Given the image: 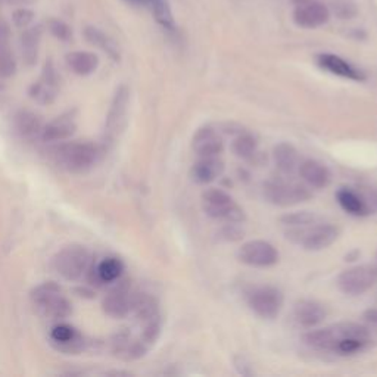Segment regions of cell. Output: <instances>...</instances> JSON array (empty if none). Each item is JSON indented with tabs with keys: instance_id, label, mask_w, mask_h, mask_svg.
Masks as SVG:
<instances>
[{
	"instance_id": "6da1fadb",
	"label": "cell",
	"mask_w": 377,
	"mask_h": 377,
	"mask_svg": "<svg viewBox=\"0 0 377 377\" xmlns=\"http://www.w3.org/2000/svg\"><path fill=\"white\" fill-rule=\"evenodd\" d=\"M311 350L351 356L365 351L372 345V332L356 323H337L324 329L311 330L304 336Z\"/></svg>"
},
{
	"instance_id": "7a4b0ae2",
	"label": "cell",
	"mask_w": 377,
	"mask_h": 377,
	"mask_svg": "<svg viewBox=\"0 0 377 377\" xmlns=\"http://www.w3.org/2000/svg\"><path fill=\"white\" fill-rule=\"evenodd\" d=\"M339 229L330 223H324L323 220L304 226V227H291L286 229V239L291 241L306 251H323L326 247L333 245L339 237Z\"/></svg>"
},
{
	"instance_id": "3957f363",
	"label": "cell",
	"mask_w": 377,
	"mask_h": 377,
	"mask_svg": "<svg viewBox=\"0 0 377 377\" xmlns=\"http://www.w3.org/2000/svg\"><path fill=\"white\" fill-rule=\"evenodd\" d=\"M202 208L205 214L212 220H221L226 223L245 221V212L242 208L221 188H208L205 191L202 193Z\"/></svg>"
},
{
	"instance_id": "277c9868",
	"label": "cell",
	"mask_w": 377,
	"mask_h": 377,
	"mask_svg": "<svg viewBox=\"0 0 377 377\" xmlns=\"http://www.w3.org/2000/svg\"><path fill=\"white\" fill-rule=\"evenodd\" d=\"M99 156L97 147L87 142H73L62 145L55 151L56 162L66 171L82 173L90 168Z\"/></svg>"
},
{
	"instance_id": "5b68a950",
	"label": "cell",
	"mask_w": 377,
	"mask_h": 377,
	"mask_svg": "<svg viewBox=\"0 0 377 377\" xmlns=\"http://www.w3.org/2000/svg\"><path fill=\"white\" fill-rule=\"evenodd\" d=\"M264 196L273 205L292 206L308 201L311 192L305 184L284 180V178H271L264 183Z\"/></svg>"
},
{
	"instance_id": "8992f818",
	"label": "cell",
	"mask_w": 377,
	"mask_h": 377,
	"mask_svg": "<svg viewBox=\"0 0 377 377\" xmlns=\"http://www.w3.org/2000/svg\"><path fill=\"white\" fill-rule=\"evenodd\" d=\"M53 267L65 280H78L90 267V254L80 245L66 246L53 258Z\"/></svg>"
},
{
	"instance_id": "52a82bcc",
	"label": "cell",
	"mask_w": 377,
	"mask_h": 377,
	"mask_svg": "<svg viewBox=\"0 0 377 377\" xmlns=\"http://www.w3.org/2000/svg\"><path fill=\"white\" fill-rule=\"evenodd\" d=\"M284 296L280 289L274 286H256L247 293L250 308L264 320H273L283 308Z\"/></svg>"
},
{
	"instance_id": "ba28073f",
	"label": "cell",
	"mask_w": 377,
	"mask_h": 377,
	"mask_svg": "<svg viewBox=\"0 0 377 377\" xmlns=\"http://www.w3.org/2000/svg\"><path fill=\"white\" fill-rule=\"evenodd\" d=\"M377 283V264L355 265L337 277V287L350 296H360L369 292Z\"/></svg>"
},
{
	"instance_id": "9c48e42d",
	"label": "cell",
	"mask_w": 377,
	"mask_h": 377,
	"mask_svg": "<svg viewBox=\"0 0 377 377\" xmlns=\"http://www.w3.org/2000/svg\"><path fill=\"white\" fill-rule=\"evenodd\" d=\"M239 261L250 265L258 267V269H267L279 263V252L276 247L265 241H251L242 245L237 252Z\"/></svg>"
},
{
	"instance_id": "30bf717a",
	"label": "cell",
	"mask_w": 377,
	"mask_h": 377,
	"mask_svg": "<svg viewBox=\"0 0 377 377\" xmlns=\"http://www.w3.org/2000/svg\"><path fill=\"white\" fill-rule=\"evenodd\" d=\"M292 18L297 27L314 29L329 23L330 11L324 3L317 0H297Z\"/></svg>"
},
{
	"instance_id": "8fae6325",
	"label": "cell",
	"mask_w": 377,
	"mask_h": 377,
	"mask_svg": "<svg viewBox=\"0 0 377 377\" xmlns=\"http://www.w3.org/2000/svg\"><path fill=\"white\" fill-rule=\"evenodd\" d=\"M128 104H130V90H128L127 86H120L117 88L106 117L105 134L109 141H114L123 132L127 120L125 117L128 112Z\"/></svg>"
},
{
	"instance_id": "7c38bea8",
	"label": "cell",
	"mask_w": 377,
	"mask_h": 377,
	"mask_svg": "<svg viewBox=\"0 0 377 377\" xmlns=\"http://www.w3.org/2000/svg\"><path fill=\"white\" fill-rule=\"evenodd\" d=\"M134 293L128 282H120L108 292L104 300V310L114 319H124L132 313Z\"/></svg>"
},
{
	"instance_id": "4fadbf2b",
	"label": "cell",
	"mask_w": 377,
	"mask_h": 377,
	"mask_svg": "<svg viewBox=\"0 0 377 377\" xmlns=\"http://www.w3.org/2000/svg\"><path fill=\"white\" fill-rule=\"evenodd\" d=\"M59 90V78L56 74V69L52 62H47L45 65L42 78L37 83H34L29 88V96H32L36 102L42 105L52 104Z\"/></svg>"
},
{
	"instance_id": "5bb4252c",
	"label": "cell",
	"mask_w": 377,
	"mask_h": 377,
	"mask_svg": "<svg viewBox=\"0 0 377 377\" xmlns=\"http://www.w3.org/2000/svg\"><path fill=\"white\" fill-rule=\"evenodd\" d=\"M317 64L320 65V68L326 69L327 73L346 78V80H352V82L365 80V74L361 71V69L354 66L351 62L345 61L343 58L337 55H333V53L317 55Z\"/></svg>"
},
{
	"instance_id": "9a60e30c",
	"label": "cell",
	"mask_w": 377,
	"mask_h": 377,
	"mask_svg": "<svg viewBox=\"0 0 377 377\" xmlns=\"http://www.w3.org/2000/svg\"><path fill=\"white\" fill-rule=\"evenodd\" d=\"M192 149L197 156H218L223 152L224 142L212 127H202L193 136Z\"/></svg>"
},
{
	"instance_id": "2e32d148",
	"label": "cell",
	"mask_w": 377,
	"mask_h": 377,
	"mask_svg": "<svg viewBox=\"0 0 377 377\" xmlns=\"http://www.w3.org/2000/svg\"><path fill=\"white\" fill-rule=\"evenodd\" d=\"M297 173H300L301 178L305 182L306 186H310L311 188H317V191H321V188H326L332 183L330 170L320 161H315V160L301 161Z\"/></svg>"
},
{
	"instance_id": "e0dca14e",
	"label": "cell",
	"mask_w": 377,
	"mask_h": 377,
	"mask_svg": "<svg viewBox=\"0 0 377 377\" xmlns=\"http://www.w3.org/2000/svg\"><path fill=\"white\" fill-rule=\"evenodd\" d=\"M293 317L296 323L305 327V329H314L324 321L327 311L324 305L311 300H302L296 302L293 308Z\"/></svg>"
},
{
	"instance_id": "ac0fdd59",
	"label": "cell",
	"mask_w": 377,
	"mask_h": 377,
	"mask_svg": "<svg viewBox=\"0 0 377 377\" xmlns=\"http://www.w3.org/2000/svg\"><path fill=\"white\" fill-rule=\"evenodd\" d=\"M224 171V162L217 156H199L192 167V180L197 184H210Z\"/></svg>"
},
{
	"instance_id": "d6986e66",
	"label": "cell",
	"mask_w": 377,
	"mask_h": 377,
	"mask_svg": "<svg viewBox=\"0 0 377 377\" xmlns=\"http://www.w3.org/2000/svg\"><path fill=\"white\" fill-rule=\"evenodd\" d=\"M77 130L75 118L71 114H65L58 117L56 120L51 121L43 127L42 138L45 142H62L71 137Z\"/></svg>"
},
{
	"instance_id": "ffe728a7",
	"label": "cell",
	"mask_w": 377,
	"mask_h": 377,
	"mask_svg": "<svg viewBox=\"0 0 377 377\" xmlns=\"http://www.w3.org/2000/svg\"><path fill=\"white\" fill-rule=\"evenodd\" d=\"M132 313H134L136 320L141 326L161 320L160 305H158L155 297L149 293H134Z\"/></svg>"
},
{
	"instance_id": "44dd1931",
	"label": "cell",
	"mask_w": 377,
	"mask_h": 377,
	"mask_svg": "<svg viewBox=\"0 0 377 377\" xmlns=\"http://www.w3.org/2000/svg\"><path fill=\"white\" fill-rule=\"evenodd\" d=\"M273 158H274V164L283 175L289 177L297 173L301 165V158L300 154H297L296 147L292 146L291 143H280L274 147L273 151Z\"/></svg>"
},
{
	"instance_id": "7402d4cb",
	"label": "cell",
	"mask_w": 377,
	"mask_h": 377,
	"mask_svg": "<svg viewBox=\"0 0 377 377\" xmlns=\"http://www.w3.org/2000/svg\"><path fill=\"white\" fill-rule=\"evenodd\" d=\"M52 343L56 345L58 350L65 352H78L83 348V339L77 333L74 327L69 324H58L52 329L51 333Z\"/></svg>"
},
{
	"instance_id": "603a6c76",
	"label": "cell",
	"mask_w": 377,
	"mask_h": 377,
	"mask_svg": "<svg viewBox=\"0 0 377 377\" xmlns=\"http://www.w3.org/2000/svg\"><path fill=\"white\" fill-rule=\"evenodd\" d=\"M36 308L49 320H64L73 313L71 304L68 302L66 297L62 296V293L53 295L40 304H36Z\"/></svg>"
},
{
	"instance_id": "cb8c5ba5",
	"label": "cell",
	"mask_w": 377,
	"mask_h": 377,
	"mask_svg": "<svg viewBox=\"0 0 377 377\" xmlns=\"http://www.w3.org/2000/svg\"><path fill=\"white\" fill-rule=\"evenodd\" d=\"M336 199L345 212H348L354 217L369 215V211H367L363 197L360 196L358 192H356V188L341 187L336 193Z\"/></svg>"
},
{
	"instance_id": "d4e9b609",
	"label": "cell",
	"mask_w": 377,
	"mask_h": 377,
	"mask_svg": "<svg viewBox=\"0 0 377 377\" xmlns=\"http://www.w3.org/2000/svg\"><path fill=\"white\" fill-rule=\"evenodd\" d=\"M43 127L45 125L42 123V118L32 111H19L15 117L16 132L21 137L28 138V141L38 136L42 137Z\"/></svg>"
},
{
	"instance_id": "484cf974",
	"label": "cell",
	"mask_w": 377,
	"mask_h": 377,
	"mask_svg": "<svg viewBox=\"0 0 377 377\" xmlns=\"http://www.w3.org/2000/svg\"><path fill=\"white\" fill-rule=\"evenodd\" d=\"M42 40V28L40 27H28L24 29L21 36V52L24 62L32 66L36 64L38 56V49H40Z\"/></svg>"
},
{
	"instance_id": "4316f807",
	"label": "cell",
	"mask_w": 377,
	"mask_h": 377,
	"mask_svg": "<svg viewBox=\"0 0 377 377\" xmlns=\"http://www.w3.org/2000/svg\"><path fill=\"white\" fill-rule=\"evenodd\" d=\"M66 64L77 75H90L97 69L99 58L92 52L77 51L66 55Z\"/></svg>"
},
{
	"instance_id": "83f0119b",
	"label": "cell",
	"mask_w": 377,
	"mask_h": 377,
	"mask_svg": "<svg viewBox=\"0 0 377 377\" xmlns=\"http://www.w3.org/2000/svg\"><path fill=\"white\" fill-rule=\"evenodd\" d=\"M84 37L88 43L102 49V51L111 56L114 61H120V49H118L117 43L112 40V38L108 34H105L104 32H101V29L96 27H87L84 29Z\"/></svg>"
},
{
	"instance_id": "f1b7e54d",
	"label": "cell",
	"mask_w": 377,
	"mask_h": 377,
	"mask_svg": "<svg viewBox=\"0 0 377 377\" xmlns=\"http://www.w3.org/2000/svg\"><path fill=\"white\" fill-rule=\"evenodd\" d=\"M124 271V265L117 258H106L95 270V282L97 284L114 283L120 279Z\"/></svg>"
},
{
	"instance_id": "f546056e",
	"label": "cell",
	"mask_w": 377,
	"mask_h": 377,
	"mask_svg": "<svg viewBox=\"0 0 377 377\" xmlns=\"http://www.w3.org/2000/svg\"><path fill=\"white\" fill-rule=\"evenodd\" d=\"M146 8L152 12L155 21L162 28H165L167 32H174L175 21L168 0H149Z\"/></svg>"
},
{
	"instance_id": "4dcf8cb0",
	"label": "cell",
	"mask_w": 377,
	"mask_h": 377,
	"mask_svg": "<svg viewBox=\"0 0 377 377\" xmlns=\"http://www.w3.org/2000/svg\"><path fill=\"white\" fill-rule=\"evenodd\" d=\"M258 142L256 138L250 133H241L239 136L234 137L232 143L233 154L241 158V160H251V158L256 154Z\"/></svg>"
},
{
	"instance_id": "1f68e13d",
	"label": "cell",
	"mask_w": 377,
	"mask_h": 377,
	"mask_svg": "<svg viewBox=\"0 0 377 377\" xmlns=\"http://www.w3.org/2000/svg\"><path fill=\"white\" fill-rule=\"evenodd\" d=\"M320 220H323L320 215H317L314 212H308V211H302V212L284 215L282 218V224L286 227V229H291V227H304V226L320 221Z\"/></svg>"
},
{
	"instance_id": "d6a6232c",
	"label": "cell",
	"mask_w": 377,
	"mask_h": 377,
	"mask_svg": "<svg viewBox=\"0 0 377 377\" xmlns=\"http://www.w3.org/2000/svg\"><path fill=\"white\" fill-rule=\"evenodd\" d=\"M356 192L363 197L369 215L377 214V184H363L356 188Z\"/></svg>"
},
{
	"instance_id": "836d02e7",
	"label": "cell",
	"mask_w": 377,
	"mask_h": 377,
	"mask_svg": "<svg viewBox=\"0 0 377 377\" xmlns=\"http://www.w3.org/2000/svg\"><path fill=\"white\" fill-rule=\"evenodd\" d=\"M58 293H62V289L61 286L53 283V282H46L40 286H37L36 289L32 292V301L33 304H40L42 301L47 300V297H51L53 295H58Z\"/></svg>"
},
{
	"instance_id": "e575fe53",
	"label": "cell",
	"mask_w": 377,
	"mask_h": 377,
	"mask_svg": "<svg viewBox=\"0 0 377 377\" xmlns=\"http://www.w3.org/2000/svg\"><path fill=\"white\" fill-rule=\"evenodd\" d=\"M49 29H51V33L59 38V40L62 42H68L69 38L73 37V29L68 24H65L64 21H59V19H52L51 23H49Z\"/></svg>"
},
{
	"instance_id": "d590c367",
	"label": "cell",
	"mask_w": 377,
	"mask_h": 377,
	"mask_svg": "<svg viewBox=\"0 0 377 377\" xmlns=\"http://www.w3.org/2000/svg\"><path fill=\"white\" fill-rule=\"evenodd\" d=\"M12 21L18 28H28L29 24L34 21V12L32 9L19 8L12 14Z\"/></svg>"
},
{
	"instance_id": "8d00e7d4",
	"label": "cell",
	"mask_w": 377,
	"mask_h": 377,
	"mask_svg": "<svg viewBox=\"0 0 377 377\" xmlns=\"http://www.w3.org/2000/svg\"><path fill=\"white\" fill-rule=\"evenodd\" d=\"M335 14L342 19H351L356 15V8L350 0H336L335 2Z\"/></svg>"
},
{
	"instance_id": "74e56055",
	"label": "cell",
	"mask_w": 377,
	"mask_h": 377,
	"mask_svg": "<svg viewBox=\"0 0 377 377\" xmlns=\"http://www.w3.org/2000/svg\"><path fill=\"white\" fill-rule=\"evenodd\" d=\"M236 224H239V223H227V226L223 229L221 233H223L226 241L234 242V241H239L241 237H243V232Z\"/></svg>"
},
{
	"instance_id": "f35d334b",
	"label": "cell",
	"mask_w": 377,
	"mask_h": 377,
	"mask_svg": "<svg viewBox=\"0 0 377 377\" xmlns=\"http://www.w3.org/2000/svg\"><path fill=\"white\" fill-rule=\"evenodd\" d=\"M363 319L365 321L367 329H369L372 333L377 335V308L367 310L363 315Z\"/></svg>"
},
{
	"instance_id": "ab89813d",
	"label": "cell",
	"mask_w": 377,
	"mask_h": 377,
	"mask_svg": "<svg viewBox=\"0 0 377 377\" xmlns=\"http://www.w3.org/2000/svg\"><path fill=\"white\" fill-rule=\"evenodd\" d=\"M125 2L133 5V6H143V8H146L149 0H125Z\"/></svg>"
}]
</instances>
